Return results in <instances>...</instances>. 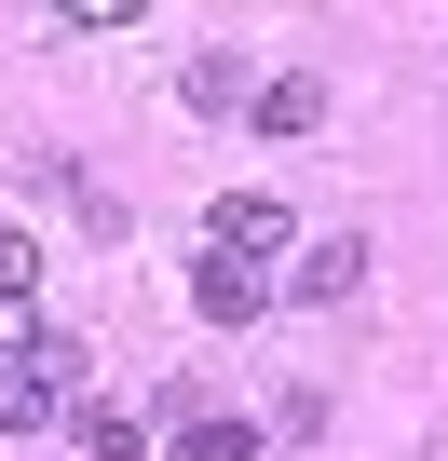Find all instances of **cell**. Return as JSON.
<instances>
[{
  "label": "cell",
  "mask_w": 448,
  "mask_h": 461,
  "mask_svg": "<svg viewBox=\"0 0 448 461\" xmlns=\"http://www.w3.org/2000/svg\"><path fill=\"white\" fill-rule=\"evenodd\" d=\"M82 366H96V353L41 326V353H14V366H0V434H55V420L82 407Z\"/></svg>",
  "instance_id": "cell-1"
},
{
  "label": "cell",
  "mask_w": 448,
  "mask_h": 461,
  "mask_svg": "<svg viewBox=\"0 0 448 461\" xmlns=\"http://www.w3.org/2000/svg\"><path fill=\"white\" fill-rule=\"evenodd\" d=\"M232 95H245L232 55H190V68H177V109H232Z\"/></svg>",
  "instance_id": "cell-9"
},
{
  "label": "cell",
  "mask_w": 448,
  "mask_h": 461,
  "mask_svg": "<svg viewBox=\"0 0 448 461\" xmlns=\"http://www.w3.org/2000/svg\"><path fill=\"white\" fill-rule=\"evenodd\" d=\"M163 434H177V461H259V447H272V420L217 407L204 380H163Z\"/></svg>",
  "instance_id": "cell-2"
},
{
  "label": "cell",
  "mask_w": 448,
  "mask_h": 461,
  "mask_svg": "<svg viewBox=\"0 0 448 461\" xmlns=\"http://www.w3.org/2000/svg\"><path fill=\"white\" fill-rule=\"evenodd\" d=\"M299 245V217L272 203V190H217V217H204V258H286Z\"/></svg>",
  "instance_id": "cell-3"
},
{
  "label": "cell",
  "mask_w": 448,
  "mask_h": 461,
  "mask_svg": "<svg viewBox=\"0 0 448 461\" xmlns=\"http://www.w3.org/2000/svg\"><path fill=\"white\" fill-rule=\"evenodd\" d=\"M69 447H82V461H150V420L109 407V393H82V407H69Z\"/></svg>",
  "instance_id": "cell-6"
},
{
  "label": "cell",
  "mask_w": 448,
  "mask_h": 461,
  "mask_svg": "<svg viewBox=\"0 0 448 461\" xmlns=\"http://www.w3.org/2000/svg\"><path fill=\"white\" fill-rule=\"evenodd\" d=\"M259 136H326V82H313V68L259 82Z\"/></svg>",
  "instance_id": "cell-7"
},
{
  "label": "cell",
  "mask_w": 448,
  "mask_h": 461,
  "mask_svg": "<svg viewBox=\"0 0 448 461\" xmlns=\"http://www.w3.org/2000/svg\"><path fill=\"white\" fill-rule=\"evenodd\" d=\"M41 272V245H28V230H0V285H28Z\"/></svg>",
  "instance_id": "cell-11"
},
{
  "label": "cell",
  "mask_w": 448,
  "mask_h": 461,
  "mask_svg": "<svg viewBox=\"0 0 448 461\" xmlns=\"http://www.w3.org/2000/svg\"><path fill=\"white\" fill-rule=\"evenodd\" d=\"M14 353H41V312H28V285H0V366Z\"/></svg>",
  "instance_id": "cell-10"
},
{
  "label": "cell",
  "mask_w": 448,
  "mask_h": 461,
  "mask_svg": "<svg viewBox=\"0 0 448 461\" xmlns=\"http://www.w3.org/2000/svg\"><path fill=\"white\" fill-rule=\"evenodd\" d=\"M55 28H82V41L123 28V41H136V28H150V0H55Z\"/></svg>",
  "instance_id": "cell-8"
},
{
  "label": "cell",
  "mask_w": 448,
  "mask_h": 461,
  "mask_svg": "<svg viewBox=\"0 0 448 461\" xmlns=\"http://www.w3.org/2000/svg\"><path fill=\"white\" fill-rule=\"evenodd\" d=\"M353 285H367V245H353V230H340V245H313V258L286 272V299H299V312H340Z\"/></svg>",
  "instance_id": "cell-5"
},
{
  "label": "cell",
  "mask_w": 448,
  "mask_h": 461,
  "mask_svg": "<svg viewBox=\"0 0 448 461\" xmlns=\"http://www.w3.org/2000/svg\"><path fill=\"white\" fill-rule=\"evenodd\" d=\"M190 312H204V326H259V312H272V272H259V258H204V272H190Z\"/></svg>",
  "instance_id": "cell-4"
}]
</instances>
